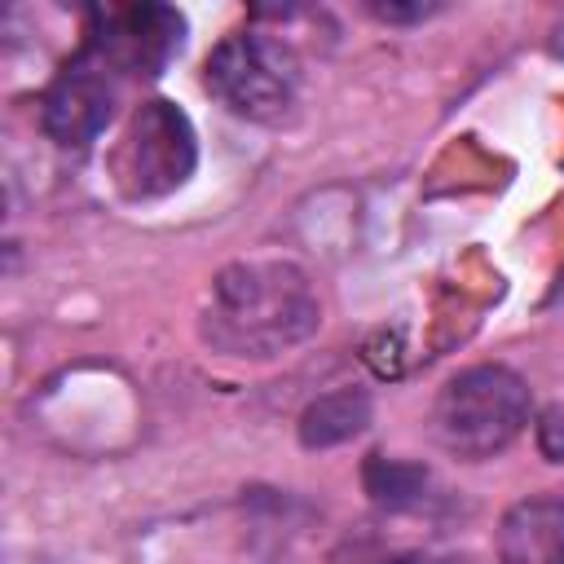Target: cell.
<instances>
[{
    "label": "cell",
    "mask_w": 564,
    "mask_h": 564,
    "mask_svg": "<svg viewBox=\"0 0 564 564\" xmlns=\"http://www.w3.org/2000/svg\"><path fill=\"white\" fill-rule=\"evenodd\" d=\"M317 295L286 260L229 264L212 282L203 335L229 357H278L317 330Z\"/></svg>",
    "instance_id": "6da1fadb"
},
{
    "label": "cell",
    "mask_w": 564,
    "mask_h": 564,
    "mask_svg": "<svg viewBox=\"0 0 564 564\" xmlns=\"http://www.w3.org/2000/svg\"><path fill=\"white\" fill-rule=\"evenodd\" d=\"M529 423V388L507 366H471L458 370L436 405L432 432L458 458H489L507 449Z\"/></svg>",
    "instance_id": "7a4b0ae2"
},
{
    "label": "cell",
    "mask_w": 564,
    "mask_h": 564,
    "mask_svg": "<svg viewBox=\"0 0 564 564\" xmlns=\"http://www.w3.org/2000/svg\"><path fill=\"white\" fill-rule=\"evenodd\" d=\"M203 84L238 119L269 123V119H282L286 106L295 101L300 62L286 44H278L260 31H238V35H225L207 53Z\"/></svg>",
    "instance_id": "3957f363"
},
{
    "label": "cell",
    "mask_w": 564,
    "mask_h": 564,
    "mask_svg": "<svg viewBox=\"0 0 564 564\" xmlns=\"http://www.w3.org/2000/svg\"><path fill=\"white\" fill-rule=\"evenodd\" d=\"M194 163H198L194 128H189L185 110L163 97H150L132 110V119L110 154L115 181L128 198H163V194L181 189L189 181Z\"/></svg>",
    "instance_id": "277c9868"
},
{
    "label": "cell",
    "mask_w": 564,
    "mask_h": 564,
    "mask_svg": "<svg viewBox=\"0 0 564 564\" xmlns=\"http://www.w3.org/2000/svg\"><path fill=\"white\" fill-rule=\"evenodd\" d=\"M185 40V18L167 4H128L93 9L84 31V53L97 57L110 75H159Z\"/></svg>",
    "instance_id": "5b68a950"
},
{
    "label": "cell",
    "mask_w": 564,
    "mask_h": 564,
    "mask_svg": "<svg viewBox=\"0 0 564 564\" xmlns=\"http://www.w3.org/2000/svg\"><path fill=\"white\" fill-rule=\"evenodd\" d=\"M115 93H119V75H110L97 57H88L84 48L57 70V79L48 84L44 101H40V123L57 145L84 150L88 141H97V132L110 123L115 110Z\"/></svg>",
    "instance_id": "8992f818"
},
{
    "label": "cell",
    "mask_w": 564,
    "mask_h": 564,
    "mask_svg": "<svg viewBox=\"0 0 564 564\" xmlns=\"http://www.w3.org/2000/svg\"><path fill=\"white\" fill-rule=\"evenodd\" d=\"M502 564H564V498L538 494L516 502L498 524Z\"/></svg>",
    "instance_id": "52a82bcc"
},
{
    "label": "cell",
    "mask_w": 564,
    "mask_h": 564,
    "mask_svg": "<svg viewBox=\"0 0 564 564\" xmlns=\"http://www.w3.org/2000/svg\"><path fill=\"white\" fill-rule=\"evenodd\" d=\"M366 423H370V397L357 388H339V392H326V397L304 405L300 445L304 449H330V445H344L357 432H366Z\"/></svg>",
    "instance_id": "ba28073f"
},
{
    "label": "cell",
    "mask_w": 564,
    "mask_h": 564,
    "mask_svg": "<svg viewBox=\"0 0 564 564\" xmlns=\"http://www.w3.org/2000/svg\"><path fill=\"white\" fill-rule=\"evenodd\" d=\"M361 485H366L370 502H379V507H388V511H401V507H414V502L423 498L427 467L405 463V458L370 454L366 467H361Z\"/></svg>",
    "instance_id": "9c48e42d"
},
{
    "label": "cell",
    "mask_w": 564,
    "mask_h": 564,
    "mask_svg": "<svg viewBox=\"0 0 564 564\" xmlns=\"http://www.w3.org/2000/svg\"><path fill=\"white\" fill-rule=\"evenodd\" d=\"M533 436H538L542 458L564 463V405H546L538 414V423H533Z\"/></svg>",
    "instance_id": "30bf717a"
},
{
    "label": "cell",
    "mask_w": 564,
    "mask_h": 564,
    "mask_svg": "<svg viewBox=\"0 0 564 564\" xmlns=\"http://www.w3.org/2000/svg\"><path fill=\"white\" fill-rule=\"evenodd\" d=\"M375 18H383V22H423V18H432L441 4H423V0H414V4H401V0H370L366 4Z\"/></svg>",
    "instance_id": "8fae6325"
}]
</instances>
